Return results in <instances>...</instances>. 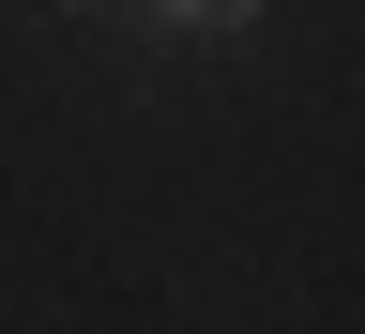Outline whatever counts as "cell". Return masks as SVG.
Returning a JSON list of instances; mask_svg holds the SVG:
<instances>
[{
    "mask_svg": "<svg viewBox=\"0 0 365 334\" xmlns=\"http://www.w3.org/2000/svg\"><path fill=\"white\" fill-rule=\"evenodd\" d=\"M137 16H153L168 46H244V31L274 16V0H137Z\"/></svg>",
    "mask_w": 365,
    "mask_h": 334,
    "instance_id": "obj_1",
    "label": "cell"
},
{
    "mask_svg": "<svg viewBox=\"0 0 365 334\" xmlns=\"http://www.w3.org/2000/svg\"><path fill=\"white\" fill-rule=\"evenodd\" d=\"M61 16H91V0H61Z\"/></svg>",
    "mask_w": 365,
    "mask_h": 334,
    "instance_id": "obj_2",
    "label": "cell"
}]
</instances>
